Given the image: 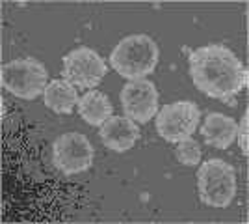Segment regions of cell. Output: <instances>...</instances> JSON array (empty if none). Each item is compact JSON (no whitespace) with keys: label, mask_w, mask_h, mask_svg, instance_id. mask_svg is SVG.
Returning a JSON list of instances; mask_svg holds the SVG:
<instances>
[{"label":"cell","mask_w":249,"mask_h":224,"mask_svg":"<svg viewBox=\"0 0 249 224\" xmlns=\"http://www.w3.org/2000/svg\"><path fill=\"white\" fill-rule=\"evenodd\" d=\"M190 77L201 94L234 105V97L248 86V69L229 47L210 43L188 56Z\"/></svg>","instance_id":"cell-1"},{"label":"cell","mask_w":249,"mask_h":224,"mask_svg":"<svg viewBox=\"0 0 249 224\" xmlns=\"http://www.w3.org/2000/svg\"><path fill=\"white\" fill-rule=\"evenodd\" d=\"M158 45L147 34L126 36L114 47L110 53V65L123 79L142 81L151 75L158 64Z\"/></svg>","instance_id":"cell-2"},{"label":"cell","mask_w":249,"mask_h":224,"mask_svg":"<svg viewBox=\"0 0 249 224\" xmlns=\"http://www.w3.org/2000/svg\"><path fill=\"white\" fill-rule=\"evenodd\" d=\"M201 202L212 207H229L236 196V172L223 159L205 161L197 172Z\"/></svg>","instance_id":"cell-3"},{"label":"cell","mask_w":249,"mask_h":224,"mask_svg":"<svg viewBox=\"0 0 249 224\" xmlns=\"http://www.w3.org/2000/svg\"><path fill=\"white\" fill-rule=\"evenodd\" d=\"M0 82L11 96L21 99H36L45 94L49 84L47 67L36 58H19L2 65L0 69Z\"/></svg>","instance_id":"cell-4"},{"label":"cell","mask_w":249,"mask_h":224,"mask_svg":"<svg viewBox=\"0 0 249 224\" xmlns=\"http://www.w3.org/2000/svg\"><path fill=\"white\" fill-rule=\"evenodd\" d=\"M95 149L89 139L82 133H65L52 144L54 166L65 176L80 174L91 168Z\"/></svg>","instance_id":"cell-5"},{"label":"cell","mask_w":249,"mask_h":224,"mask_svg":"<svg viewBox=\"0 0 249 224\" xmlns=\"http://www.w3.org/2000/svg\"><path fill=\"white\" fill-rule=\"evenodd\" d=\"M199 116L201 112L194 101L167 103L156 112V131L167 142H180L196 133Z\"/></svg>","instance_id":"cell-6"},{"label":"cell","mask_w":249,"mask_h":224,"mask_svg":"<svg viewBox=\"0 0 249 224\" xmlns=\"http://www.w3.org/2000/svg\"><path fill=\"white\" fill-rule=\"evenodd\" d=\"M106 71L108 67L103 56L89 47L74 49L63 56V79L73 86H78L80 90H88L101 84Z\"/></svg>","instance_id":"cell-7"},{"label":"cell","mask_w":249,"mask_h":224,"mask_svg":"<svg viewBox=\"0 0 249 224\" xmlns=\"http://www.w3.org/2000/svg\"><path fill=\"white\" fill-rule=\"evenodd\" d=\"M121 107L124 116L138 123H147L158 112V90L151 81H130L123 86L121 94Z\"/></svg>","instance_id":"cell-8"},{"label":"cell","mask_w":249,"mask_h":224,"mask_svg":"<svg viewBox=\"0 0 249 224\" xmlns=\"http://www.w3.org/2000/svg\"><path fill=\"white\" fill-rule=\"evenodd\" d=\"M104 146L123 153L134 146L140 139V127L126 116H110L99 129Z\"/></svg>","instance_id":"cell-9"},{"label":"cell","mask_w":249,"mask_h":224,"mask_svg":"<svg viewBox=\"0 0 249 224\" xmlns=\"http://www.w3.org/2000/svg\"><path fill=\"white\" fill-rule=\"evenodd\" d=\"M236 133H238V123L231 116L219 114V112L208 114L201 127V135L205 142L219 149H227L236 139Z\"/></svg>","instance_id":"cell-10"},{"label":"cell","mask_w":249,"mask_h":224,"mask_svg":"<svg viewBox=\"0 0 249 224\" xmlns=\"http://www.w3.org/2000/svg\"><path fill=\"white\" fill-rule=\"evenodd\" d=\"M43 99H45L47 108H51L52 112H58V114H71L74 105H78L76 88L65 79L51 81L45 88Z\"/></svg>","instance_id":"cell-11"},{"label":"cell","mask_w":249,"mask_h":224,"mask_svg":"<svg viewBox=\"0 0 249 224\" xmlns=\"http://www.w3.org/2000/svg\"><path fill=\"white\" fill-rule=\"evenodd\" d=\"M112 112H114L112 103H110V99L103 92L93 90V92L84 94L78 99V114L89 125L101 127L104 122L112 116Z\"/></svg>","instance_id":"cell-12"},{"label":"cell","mask_w":249,"mask_h":224,"mask_svg":"<svg viewBox=\"0 0 249 224\" xmlns=\"http://www.w3.org/2000/svg\"><path fill=\"white\" fill-rule=\"evenodd\" d=\"M177 159L180 161L186 166H197L201 161V148L194 139H184L180 142H177Z\"/></svg>","instance_id":"cell-13"},{"label":"cell","mask_w":249,"mask_h":224,"mask_svg":"<svg viewBox=\"0 0 249 224\" xmlns=\"http://www.w3.org/2000/svg\"><path fill=\"white\" fill-rule=\"evenodd\" d=\"M248 129H249V114L248 112H244V118H242V122H240V125H238V133H236V137H238V144H240V148H242V151H244V155H248L249 153Z\"/></svg>","instance_id":"cell-14"}]
</instances>
